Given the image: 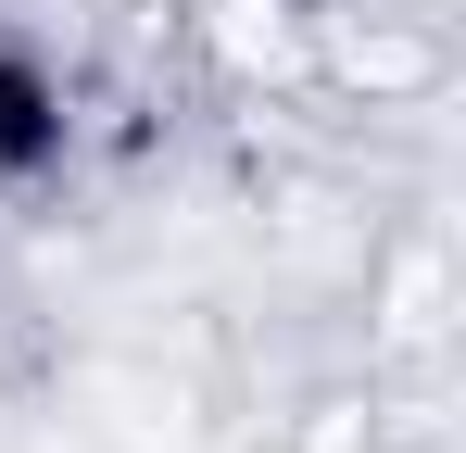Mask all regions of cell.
<instances>
[{
    "label": "cell",
    "mask_w": 466,
    "mask_h": 453,
    "mask_svg": "<svg viewBox=\"0 0 466 453\" xmlns=\"http://www.w3.org/2000/svg\"><path fill=\"white\" fill-rule=\"evenodd\" d=\"M64 151H76V88L38 64L25 38H0V189L64 176Z\"/></svg>",
    "instance_id": "obj_1"
}]
</instances>
